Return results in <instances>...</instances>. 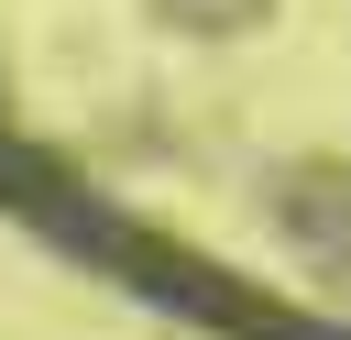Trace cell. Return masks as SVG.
Masks as SVG:
<instances>
[{
	"instance_id": "obj_1",
	"label": "cell",
	"mask_w": 351,
	"mask_h": 340,
	"mask_svg": "<svg viewBox=\"0 0 351 340\" xmlns=\"http://www.w3.org/2000/svg\"><path fill=\"white\" fill-rule=\"evenodd\" d=\"M33 230H55L66 252H88L99 274H121L132 296H154V307H176V318H197V329H219V340H351L340 318H307V307H285V296H263V285H241V274H219L208 252H186V241H165V230H143V219H121V208H99L88 186H66L55 165H11V186H0Z\"/></svg>"
}]
</instances>
